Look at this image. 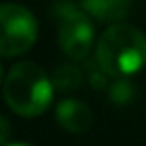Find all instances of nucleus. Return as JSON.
<instances>
[{
  "label": "nucleus",
  "mask_w": 146,
  "mask_h": 146,
  "mask_svg": "<svg viewBox=\"0 0 146 146\" xmlns=\"http://www.w3.org/2000/svg\"><path fill=\"white\" fill-rule=\"evenodd\" d=\"M82 10L100 22H118L130 10V0H82Z\"/></svg>",
  "instance_id": "423d86ee"
},
{
  "label": "nucleus",
  "mask_w": 146,
  "mask_h": 146,
  "mask_svg": "<svg viewBox=\"0 0 146 146\" xmlns=\"http://www.w3.org/2000/svg\"><path fill=\"white\" fill-rule=\"evenodd\" d=\"M98 68L114 78H128L146 66V34L130 24L110 26L96 44Z\"/></svg>",
  "instance_id": "f257e3e1"
},
{
  "label": "nucleus",
  "mask_w": 146,
  "mask_h": 146,
  "mask_svg": "<svg viewBox=\"0 0 146 146\" xmlns=\"http://www.w3.org/2000/svg\"><path fill=\"white\" fill-rule=\"evenodd\" d=\"M52 84H54V90L72 92V90H76L82 84V72L76 66H72V64H62V66H58L54 70Z\"/></svg>",
  "instance_id": "0eeeda50"
},
{
  "label": "nucleus",
  "mask_w": 146,
  "mask_h": 146,
  "mask_svg": "<svg viewBox=\"0 0 146 146\" xmlns=\"http://www.w3.org/2000/svg\"><path fill=\"white\" fill-rule=\"evenodd\" d=\"M10 136H12V126L6 116L0 114V146L10 144Z\"/></svg>",
  "instance_id": "1a4fd4ad"
},
{
  "label": "nucleus",
  "mask_w": 146,
  "mask_h": 146,
  "mask_svg": "<svg viewBox=\"0 0 146 146\" xmlns=\"http://www.w3.org/2000/svg\"><path fill=\"white\" fill-rule=\"evenodd\" d=\"M56 122L70 134H84L92 126V110L76 98H64L56 104Z\"/></svg>",
  "instance_id": "39448f33"
},
{
  "label": "nucleus",
  "mask_w": 146,
  "mask_h": 146,
  "mask_svg": "<svg viewBox=\"0 0 146 146\" xmlns=\"http://www.w3.org/2000/svg\"><path fill=\"white\" fill-rule=\"evenodd\" d=\"M52 78L34 62H18L4 80V100L12 112L24 118L44 114L52 102Z\"/></svg>",
  "instance_id": "f03ea898"
},
{
  "label": "nucleus",
  "mask_w": 146,
  "mask_h": 146,
  "mask_svg": "<svg viewBox=\"0 0 146 146\" xmlns=\"http://www.w3.org/2000/svg\"><path fill=\"white\" fill-rule=\"evenodd\" d=\"M108 96H110V100H112L114 104H128V102L132 100V96H134V88H132V84H130L128 80L120 78L118 82H114V84L110 86Z\"/></svg>",
  "instance_id": "6e6552de"
},
{
  "label": "nucleus",
  "mask_w": 146,
  "mask_h": 146,
  "mask_svg": "<svg viewBox=\"0 0 146 146\" xmlns=\"http://www.w3.org/2000/svg\"><path fill=\"white\" fill-rule=\"evenodd\" d=\"M6 146H32V144H28V142H10Z\"/></svg>",
  "instance_id": "9d476101"
},
{
  "label": "nucleus",
  "mask_w": 146,
  "mask_h": 146,
  "mask_svg": "<svg viewBox=\"0 0 146 146\" xmlns=\"http://www.w3.org/2000/svg\"><path fill=\"white\" fill-rule=\"evenodd\" d=\"M58 18V46L70 60H84L94 42V26L86 12L72 2H58L54 6Z\"/></svg>",
  "instance_id": "20e7f679"
},
{
  "label": "nucleus",
  "mask_w": 146,
  "mask_h": 146,
  "mask_svg": "<svg viewBox=\"0 0 146 146\" xmlns=\"http://www.w3.org/2000/svg\"><path fill=\"white\" fill-rule=\"evenodd\" d=\"M0 82H2V64H0Z\"/></svg>",
  "instance_id": "9b49d317"
},
{
  "label": "nucleus",
  "mask_w": 146,
  "mask_h": 146,
  "mask_svg": "<svg viewBox=\"0 0 146 146\" xmlns=\"http://www.w3.org/2000/svg\"><path fill=\"white\" fill-rule=\"evenodd\" d=\"M38 36V22L20 4H0V56L26 54Z\"/></svg>",
  "instance_id": "7ed1b4c3"
}]
</instances>
